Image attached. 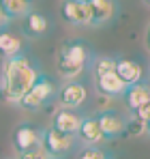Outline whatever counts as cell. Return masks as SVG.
Masks as SVG:
<instances>
[{
  "mask_svg": "<svg viewBox=\"0 0 150 159\" xmlns=\"http://www.w3.org/2000/svg\"><path fill=\"white\" fill-rule=\"evenodd\" d=\"M56 97H58V106H60V107L77 110V107L86 101L88 93H86V86H84L82 82H77V80H69V82H64V84L60 86V90H58Z\"/></svg>",
  "mask_w": 150,
  "mask_h": 159,
  "instance_id": "8992f818",
  "label": "cell"
},
{
  "mask_svg": "<svg viewBox=\"0 0 150 159\" xmlns=\"http://www.w3.org/2000/svg\"><path fill=\"white\" fill-rule=\"evenodd\" d=\"M22 30H24L26 37H30V39H41V37H45V32L50 30V22H47V17H45L41 11H30L24 17Z\"/></svg>",
  "mask_w": 150,
  "mask_h": 159,
  "instance_id": "5bb4252c",
  "label": "cell"
},
{
  "mask_svg": "<svg viewBox=\"0 0 150 159\" xmlns=\"http://www.w3.org/2000/svg\"><path fill=\"white\" fill-rule=\"evenodd\" d=\"M75 135L79 138V142L84 146H99L101 142L105 140L97 116H84L82 118V125H79V129H77Z\"/></svg>",
  "mask_w": 150,
  "mask_h": 159,
  "instance_id": "30bf717a",
  "label": "cell"
},
{
  "mask_svg": "<svg viewBox=\"0 0 150 159\" xmlns=\"http://www.w3.org/2000/svg\"><path fill=\"white\" fill-rule=\"evenodd\" d=\"M144 45H146V50L150 52V24L146 28V32H144Z\"/></svg>",
  "mask_w": 150,
  "mask_h": 159,
  "instance_id": "cb8c5ba5",
  "label": "cell"
},
{
  "mask_svg": "<svg viewBox=\"0 0 150 159\" xmlns=\"http://www.w3.org/2000/svg\"><path fill=\"white\" fill-rule=\"evenodd\" d=\"M107 159H116V157H107Z\"/></svg>",
  "mask_w": 150,
  "mask_h": 159,
  "instance_id": "4316f807",
  "label": "cell"
},
{
  "mask_svg": "<svg viewBox=\"0 0 150 159\" xmlns=\"http://www.w3.org/2000/svg\"><path fill=\"white\" fill-rule=\"evenodd\" d=\"M97 120H99L101 129H103V135L105 140H114V138H120L125 135V118L114 112V110H101L97 114Z\"/></svg>",
  "mask_w": 150,
  "mask_h": 159,
  "instance_id": "9c48e42d",
  "label": "cell"
},
{
  "mask_svg": "<svg viewBox=\"0 0 150 159\" xmlns=\"http://www.w3.org/2000/svg\"><path fill=\"white\" fill-rule=\"evenodd\" d=\"M122 99H125L126 107L131 112H135L139 106H144L146 101H150V82H137V84H129L122 93Z\"/></svg>",
  "mask_w": 150,
  "mask_h": 159,
  "instance_id": "7c38bea8",
  "label": "cell"
},
{
  "mask_svg": "<svg viewBox=\"0 0 150 159\" xmlns=\"http://www.w3.org/2000/svg\"><path fill=\"white\" fill-rule=\"evenodd\" d=\"M146 133H150V118L146 120Z\"/></svg>",
  "mask_w": 150,
  "mask_h": 159,
  "instance_id": "d4e9b609",
  "label": "cell"
},
{
  "mask_svg": "<svg viewBox=\"0 0 150 159\" xmlns=\"http://www.w3.org/2000/svg\"><path fill=\"white\" fill-rule=\"evenodd\" d=\"M20 157L17 159H50V155H47V151H45V146L39 142L37 146H32V148H28V151H24V153H17Z\"/></svg>",
  "mask_w": 150,
  "mask_h": 159,
  "instance_id": "ffe728a7",
  "label": "cell"
},
{
  "mask_svg": "<svg viewBox=\"0 0 150 159\" xmlns=\"http://www.w3.org/2000/svg\"><path fill=\"white\" fill-rule=\"evenodd\" d=\"M39 75H41L39 67L26 54L4 58L0 69V97L7 103L17 106L20 99L30 90V86L39 80Z\"/></svg>",
  "mask_w": 150,
  "mask_h": 159,
  "instance_id": "6da1fadb",
  "label": "cell"
},
{
  "mask_svg": "<svg viewBox=\"0 0 150 159\" xmlns=\"http://www.w3.org/2000/svg\"><path fill=\"white\" fill-rule=\"evenodd\" d=\"M116 73L120 75V80L129 84H137L144 80V69L137 60H131V58H116Z\"/></svg>",
  "mask_w": 150,
  "mask_h": 159,
  "instance_id": "9a60e30c",
  "label": "cell"
},
{
  "mask_svg": "<svg viewBox=\"0 0 150 159\" xmlns=\"http://www.w3.org/2000/svg\"><path fill=\"white\" fill-rule=\"evenodd\" d=\"M9 22H11V17H9V15L4 13V9L0 7V32H2V30H7V26H9Z\"/></svg>",
  "mask_w": 150,
  "mask_h": 159,
  "instance_id": "603a6c76",
  "label": "cell"
},
{
  "mask_svg": "<svg viewBox=\"0 0 150 159\" xmlns=\"http://www.w3.org/2000/svg\"><path fill=\"white\" fill-rule=\"evenodd\" d=\"M50 159H56V157H50Z\"/></svg>",
  "mask_w": 150,
  "mask_h": 159,
  "instance_id": "f1b7e54d",
  "label": "cell"
},
{
  "mask_svg": "<svg viewBox=\"0 0 150 159\" xmlns=\"http://www.w3.org/2000/svg\"><path fill=\"white\" fill-rule=\"evenodd\" d=\"M109 155L105 153V151H101L99 146H86L79 155H77V159H107Z\"/></svg>",
  "mask_w": 150,
  "mask_h": 159,
  "instance_id": "44dd1931",
  "label": "cell"
},
{
  "mask_svg": "<svg viewBox=\"0 0 150 159\" xmlns=\"http://www.w3.org/2000/svg\"><path fill=\"white\" fill-rule=\"evenodd\" d=\"M146 4H150V0H146Z\"/></svg>",
  "mask_w": 150,
  "mask_h": 159,
  "instance_id": "484cf974",
  "label": "cell"
},
{
  "mask_svg": "<svg viewBox=\"0 0 150 159\" xmlns=\"http://www.w3.org/2000/svg\"><path fill=\"white\" fill-rule=\"evenodd\" d=\"M41 144L45 146L50 157L62 159L73 148L75 140H73V135H69V133H62L58 129H54V127H47V129L41 131Z\"/></svg>",
  "mask_w": 150,
  "mask_h": 159,
  "instance_id": "277c9868",
  "label": "cell"
},
{
  "mask_svg": "<svg viewBox=\"0 0 150 159\" xmlns=\"http://www.w3.org/2000/svg\"><path fill=\"white\" fill-rule=\"evenodd\" d=\"M60 15L71 26H90V11L84 0H62Z\"/></svg>",
  "mask_w": 150,
  "mask_h": 159,
  "instance_id": "52a82bcc",
  "label": "cell"
},
{
  "mask_svg": "<svg viewBox=\"0 0 150 159\" xmlns=\"http://www.w3.org/2000/svg\"><path fill=\"white\" fill-rule=\"evenodd\" d=\"M109 71H116V58H112V56H97L92 60V75L109 73Z\"/></svg>",
  "mask_w": 150,
  "mask_h": 159,
  "instance_id": "ac0fdd59",
  "label": "cell"
},
{
  "mask_svg": "<svg viewBox=\"0 0 150 159\" xmlns=\"http://www.w3.org/2000/svg\"><path fill=\"white\" fill-rule=\"evenodd\" d=\"M95 78V86L101 95L105 97H122L126 84L120 80V75L116 71H109V73H101V75H92Z\"/></svg>",
  "mask_w": 150,
  "mask_h": 159,
  "instance_id": "8fae6325",
  "label": "cell"
},
{
  "mask_svg": "<svg viewBox=\"0 0 150 159\" xmlns=\"http://www.w3.org/2000/svg\"><path fill=\"white\" fill-rule=\"evenodd\" d=\"M148 75H150V67H148Z\"/></svg>",
  "mask_w": 150,
  "mask_h": 159,
  "instance_id": "83f0119b",
  "label": "cell"
},
{
  "mask_svg": "<svg viewBox=\"0 0 150 159\" xmlns=\"http://www.w3.org/2000/svg\"><path fill=\"white\" fill-rule=\"evenodd\" d=\"M88 11H90V26L101 28L109 24L116 13H118V4L116 0H84Z\"/></svg>",
  "mask_w": 150,
  "mask_h": 159,
  "instance_id": "5b68a950",
  "label": "cell"
},
{
  "mask_svg": "<svg viewBox=\"0 0 150 159\" xmlns=\"http://www.w3.org/2000/svg\"><path fill=\"white\" fill-rule=\"evenodd\" d=\"M54 97H56V88H54L51 80L47 78L45 73H41L39 80L30 86V90L20 99L17 106L28 110V112H37V110H43Z\"/></svg>",
  "mask_w": 150,
  "mask_h": 159,
  "instance_id": "3957f363",
  "label": "cell"
},
{
  "mask_svg": "<svg viewBox=\"0 0 150 159\" xmlns=\"http://www.w3.org/2000/svg\"><path fill=\"white\" fill-rule=\"evenodd\" d=\"M82 118L77 114V110H71V107H58L51 116V127L58 129L62 133H69V135H75L79 125H82Z\"/></svg>",
  "mask_w": 150,
  "mask_h": 159,
  "instance_id": "ba28073f",
  "label": "cell"
},
{
  "mask_svg": "<svg viewBox=\"0 0 150 159\" xmlns=\"http://www.w3.org/2000/svg\"><path fill=\"white\" fill-rule=\"evenodd\" d=\"M0 7L4 9V13H7L11 20L26 17V15L32 11V2H30V0H0Z\"/></svg>",
  "mask_w": 150,
  "mask_h": 159,
  "instance_id": "e0dca14e",
  "label": "cell"
},
{
  "mask_svg": "<svg viewBox=\"0 0 150 159\" xmlns=\"http://www.w3.org/2000/svg\"><path fill=\"white\" fill-rule=\"evenodd\" d=\"M22 48H24V43L17 34L7 32V30L0 32V56L2 58H11V56L22 54Z\"/></svg>",
  "mask_w": 150,
  "mask_h": 159,
  "instance_id": "2e32d148",
  "label": "cell"
},
{
  "mask_svg": "<svg viewBox=\"0 0 150 159\" xmlns=\"http://www.w3.org/2000/svg\"><path fill=\"white\" fill-rule=\"evenodd\" d=\"M133 114H135L139 120H144V123H146V120L150 118V101H146L144 106H139L137 110H135V112H133Z\"/></svg>",
  "mask_w": 150,
  "mask_h": 159,
  "instance_id": "7402d4cb",
  "label": "cell"
},
{
  "mask_svg": "<svg viewBox=\"0 0 150 159\" xmlns=\"http://www.w3.org/2000/svg\"><path fill=\"white\" fill-rule=\"evenodd\" d=\"M39 142H41V131L32 125H20L13 131V146L17 153H24L28 148L37 146Z\"/></svg>",
  "mask_w": 150,
  "mask_h": 159,
  "instance_id": "4fadbf2b",
  "label": "cell"
},
{
  "mask_svg": "<svg viewBox=\"0 0 150 159\" xmlns=\"http://www.w3.org/2000/svg\"><path fill=\"white\" fill-rule=\"evenodd\" d=\"M92 60V52H90V45L82 39H75V41H67L60 45V50L56 54V69H58V75L69 82V80H77L90 65Z\"/></svg>",
  "mask_w": 150,
  "mask_h": 159,
  "instance_id": "7a4b0ae2",
  "label": "cell"
},
{
  "mask_svg": "<svg viewBox=\"0 0 150 159\" xmlns=\"http://www.w3.org/2000/svg\"><path fill=\"white\" fill-rule=\"evenodd\" d=\"M144 133H146V123L133 114V118H129L125 123V138H139Z\"/></svg>",
  "mask_w": 150,
  "mask_h": 159,
  "instance_id": "d6986e66",
  "label": "cell"
}]
</instances>
